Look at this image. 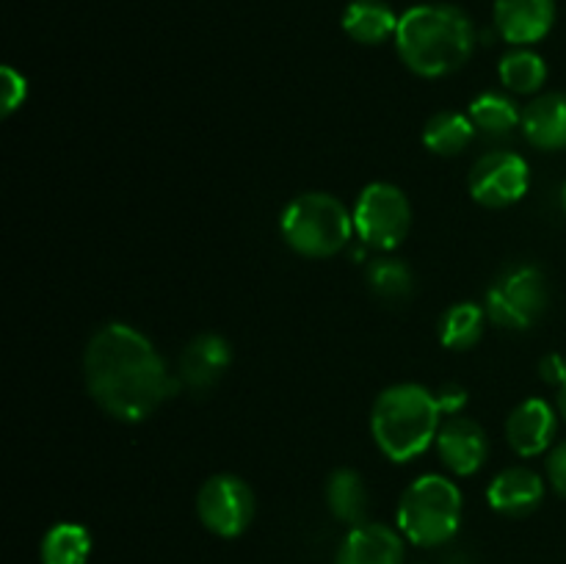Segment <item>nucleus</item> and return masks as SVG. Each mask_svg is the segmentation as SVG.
<instances>
[{
	"label": "nucleus",
	"mask_w": 566,
	"mask_h": 564,
	"mask_svg": "<svg viewBox=\"0 0 566 564\" xmlns=\"http://www.w3.org/2000/svg\"><path fill=\"white\" fill-rule=\"evenodd\" d=\"M42 564H86L92 534L81 523H55L42 536Z\"/></svg>",
	"instance_id": "23"
},
{
	"label": "nucleus",
	"mask_w": 566,
	"mask_h": 564,
	"mask_svg": "<svg viewBox=\"0 0 566 564\" xmlns=\"http://www.w3.org/2000/svg\"><path fill=\"white\" fill-rule=\"evenodd\" d=\"M547 302H551L547 276L536 265L523 263L506 269L492 282L484 299V310L495 326L523 332L542 318Z\"/></svg>",
	"instance_id": "6"
},
{
	"label": "nucleus",
	"mask_w": 566,
	"mask_h": 564,
	"mask_svg": "<svg viewBox=\"0 0 566 564\" xmlns=\"http://www.w3.org/2000/svg\"><path fill=\"white\" fill-rule=\"evenodd\" d=\"M545 470H547V481L553 484V490H556L558 495L566 498V442H562V446H556L551 453H547Z\"/></svg>",
	"instance_id": "27"
},
{
	"label": "nucleus",
	"mask_w": 566,
	"mask_h": 564,
	"mask_svg": "<svg viewBox=\"0 0 566 564\" xmlns=\"http://www.w3.org/2000/svg\"><path fill=\"white\" fill-rule=\"evenodd\" d=\"M230 363L232 346L227 343V337L216 335V332H202L182 348L177 379H180V387H188L191 393H208L224 379Z\"/></svg>",
	"instance_id": "10"
},
{
	"label": "nucleus",
	"mask_w": 566,
	"mask_h": 564,
	"mask_svg": "<svg viewBox=\"0 0 566 564\" xmlns=\"http://www.w3.org/2000/svg\"><path fill=\"white\" fill-rule=\"evenodd\" d=\"M326 506L335 514L340 523L346 525H363L368 523V509H370V495L365 479L354 468H337L332 470L329 479L324 487Z\"/></svg>",
	"instance_id": "17"
},
{
	"label": "nucleus",
	"mask_w": 566,
	"mask_h": 564,
	"mask_svg": "<svg viewBox=\"0 0 566 564\" xmlns=\"http://www.w3.org/2000/svg\"><path fill=\"white\" fill-rule=\"evenodd\" d=\"M490 321L484 304L479 302H457L442 313L440 318V341L451 352H468L484 337V326Z\"/></svg>",
	"instance_id": "21"
},
{
	"label": "nucleus",
	"mask_w": 566,
	"mask_h": 564,
	"mask_svg": "<svg viewBox=\"0 0 566 564\" xmlns=\"http://www.w3.org/2000/svg\"><path fill=\"white\" fill-rule=\"evenodd\" d=\"M558 409L545 398H525L512 409L506 420V440L520 457H539L551 451L558 429Z\"/></svg>",
	"instance_id": "12"
},
{
	"label": "nucleus",
	"mask_w": 566,
	"mask_h": 564,
	"mask_svg": "<svg viewBox=\"0 0 566 564\" xmlns=\"http://www.w3.org/2000/svg\"><path fill=\"white\" fill-rule=\"evenodd\" d=\"M528 186V160L512 149H495V153L481 155L468 175V188L475 202L492 210L520 202Z\"/></svg>",
	"instance_id": "9"
},
{
	"label": "nucleus",
	"mask_w": 566,
	"mask_h": 564,
	"mask_svg": "<svg viewBox=\"0 0 566 564\" xmlns=\"http://www.w3.org/2000/svg\"><path fill=\"white\" fill-rule=\"evenodd\" d=\"M539 376L553 387H564L566 385V359L562 354H545L539 363Z\"/></svg>",
	"instance_id": "28"
},
{
	"label": "nucleus",
	"mask_w": 566,
	"mask_h": 564,
	"mask_svg": "<svg viewBox=\"0 0 566 564\" xmlns=\"http://www.w3.org/2000/svg\"><path fill=\"white\" fill-rule=\"evenodd\" d=\"M197 514L210 534L235 540L252 525L254 492L241 476L216 473L199 487Z\"/></svg>",
	"instance_id": "8"
},
{
	"label": "nucleus",
	"mask_w": 566,
	"mask_h": 564,
	"mask_svg": "<svg viewBox=\"0 0 566 564\" xmlns=\"http://www.w3.org/2000/svg\"><path fill=\"white\" fill-rule=\"evenodd\" d=\"M501 83L514 94H534L545 86L547 64L539 53L528 48H517L506 53L497 64Z\"/></svg>",
	"instance_id": "24"
},
{
	"label": "nucleus",
	"mask_w": 566,
	"mask_h": 564,
	"mask_svg": "<svg viewBox=\"0 0 566 564\" xmlns=\"http://www.w3.org/2000/svg\"><path fill=\"white\" fill-rule=\"evenodd\" d=\"M523 136L545 153L566 149V92H547L523 108Z\"/></svg>",
	"instance_id": "16"
},
{
	"label": "nucleus",
	"mask_w": 566,
	"mask_h": 564,
	"mask_svg": "<svg viewBox=\"0 0 566 564\" xmlns=\"http://www.w3.org/2000/svg\"><path fill=\"white\" fill-rule=\"evenodd\" d=\"M335 564H403V534L385 523L354 525L337 547Z\"/></svg>",
	"instance_id": "15"
},
{
	"label": "nucleus",
	"mask_w": 566,
	"mask_h": 564,
	"mask_svg": "<svg viewBox=\"0 0 566 564\" xmlns=\"http://www.w3.org/2000/svg\"><path fill=\"white\" fill-rule=\"evenodd\" d=\"M486 501L497 514L506 518H525L536 512L545 501V481L536 470L514 464V468L501 470L486 487Z\"/></svg>",
	"instance_id": "14"
},
{
	"label": "nucleus",
	"mask_w": 566,
	"mask_h": 564,
	"mask_svg": "<svg viewBox=\"0 0 566 564\" xmlns=\"http://www.w3.org/2000/svg\"><path fill=\"white\" fill-rule=\"evenodd\" d=\"M556 409H558V415H562V418L566 420V385L562 387V390H558V401H556Z\"/></svg>",
	"instance_id": "29"
},
{
	"label": "nucleus",
	"mask_w": 566,
	"mask_h": 564,
	"mask_svg": "<svg viewBox=\"0 0 566 564\" xmlns=\"http://www.w3.org/2000/svg\"><path fill=\"white\" fill-rule=\"evenodd\" d=\"M0 81H3V116H9L11 111H17L25 103L28 83L25 77L17 70H11V66H3V70H0Z\"/></svg>",
	"instance_id": "25"
},
{
	"label": "nucleus",
	"mask_w": 566,
	"mask_h": 564,
	"mask_svg": "<svg viewBox=\"0 0 566 564\" xmlns=\"http://www.w3.org/2000/svg\"><path fill=\"white\" fill-rule=\"evenodd\" d=\"M470 122L475 133L486 138H506L523 125V111L517 108L512 97L501 92H484L470 103Z\"/></svg>",
	"instance_id": "19"
},
{
	"label": "nucleus",
	"mask_w": 566,
	"mask_h": 564,
	"mask_svg": "<svg viewBox=\"0 0 566 564\" xmlns=\"http://www.w3.org/2000/svg\"><path fill=\"white\" fill-rule=\"evenodd\" d=\"M412 227L407 194L392 182H368L354 205V232L363 247L390 252L401 247Z\"/></svg>",
	"instance_id": "7"
},
{
	"label": "nucleus",
	"mask_w": 566,
	"mask_h": 564,
	"mask_svg": "<svg viewBox=\"0 0 566 564\" xmlns=\"http://www.w3.org/2000/svg\"><path fill=\"white\" fill-rule=\"evenodd\" d=\"M462 490L440 473H426L398 501V531L418 547H440L462 525Z\"/></svg>",
	"instance_id": "5"
},
{
	"label": "nucleus",
	"mask_w": 566,
	"mask_h": 564,
	"mask_svg": "<svg viewBox=\"0 0 566 564\" xmlns=\"http://www.w3.org/2000/svg\"><path fill=\"white\" fill-rule=\"evenodd\" d=\"M475 136L479 133H475L473 122L462 111H440L423 127L426 149L434 155H442V158H453L462 149H468Z\"/></svg>",
	"instance_id": "20"
},
{
	"label": "nucleus",
	"mask_w": 566,
	"mask_h": 564,
	"mask_svg": "<svg viewBox=\"0 0 566 564\" xmlns=\"http://www.w3.org/2000/svg\"><path fill=\"white\" fill-rule=\"evenodd\" d=\"M556 22V0H495V28L509 44L542 42Z\"/></svg>",
	"instance_id": "13"
},
{
	"label": "nucleus",
	"mask_w": 566,
	"mask_h": 564,
	"mask_svg": "<svg viewBox=\"0 0 566 564\" xmlns=\"http://www.w3.org/2000/svg\"><path fill=\"white\" fill-rule=\"evenodd\" d=\"M280 230L293 252L324 260L348 247L354 236V213L332 194L307 191L285 205Z\"/></svg>",
	"instance_id": "4"
},
{
	"label": "nucleus",
	"mask_w": 566,
	"mask_h": 564,
	"mask_svg": "<svg viewBox=\"0 0 566 564\" xmlns=\"http://www.w3.org/2000/svg\"><path fill=\"white\" fill-rule=\"evenodd\" d=\"M442 409L423 385L401 382L379 393L370 412V435L390 462H409L437 440Z\"/></svg>",
	"instance_id": "3"
},
{
	"label": "nucleus",
	"mask_w": 566,
	"mask_h": 564,
	"mask_svg": "<svg viewBox=\"0 0 566 564\" xmlns=\"http://www.w3.org/2000/svg\"><path fill=\"white\" fill-rule=\"evenodd\" d=\"M475 48V28L462 9L448 3L412 6L401 14L396 50L420 77H446L462 70Z\"/></svg>",
	"instance_id": "2"
},
{
	"label": "nucleus",
	"mask_w": 566,
	"mask_h": 564,
	"mask_svg": "<svg viewBox=\"0 0 566 564\" xmlns=\"http://www.w3.org/2000/svg\"><path fill=\"white\" fill-rule=\"evenodd\" d=\"M562 208H564V213H566V182H564V188H562Z\"/></svg>",
	"instance_id": "30"
},
{
	"label": "nucleus",
	"mask_w": 566,
	"mask_h": 564,
	"mask_svg": "<svg viewBox=\"0 0 566 564\" xmlns=\"http://www.w3.org/2000/svg\"><path fill=\"white\" fill-rule=\"evenodd\" d=\"M434 396H437V404H440V409L446 418H451V415H462V409L468 407V398H470L468 387L457 385V382H446V385H442Z\"/></svg>",
	"instance_id": "26"
},
{
	"label": "nucleus",
	"mask_w": 566,
	"mask_h": 564,
	"mask_svg": "<svg viewBox=\"0 0 566 564\" xmlns=\"http://www.w3.org/2000/svg\"><path fill=\"white\" fill-rule=\"evenodd\" d=\"M83 379L94 404L122 424H142L180 390V379L149 337L119 321L99 326L88 337Z\"/></svg>",
	"instance_id": "1"
},
{
	"label": "nucleus",
	"mask_w": 566,
	"mask_h": 564,
	"mask_svg": "<svg viewBox=\"0 0 566 564\" xmlns=\"http://www.w3.org/2000/svg\"><path fill=\"white\" fill-rule=\"evenodd\" d=\"M370 293L387 304H403L415 293V274L403 260L374 258L365 271Z\"/></svg>",
	"instance_id": "22"
},
{
	"label": "nucleus",
	"mask_w": 566,
	"mask_h": 564,
	"mask_svg": "<svg viewBox=\"0 0 566 564\" xmlns=\"http://www.w3.org/2000/svg\"><path fill=\"white\" fill-rule=\"evenodd\" d=\"M401 17L385 0H352L343 11V31L359 44H381L396 39Z\"/></svg>",
	"instance_id": "18"
},
{
	"label": "nucleus",
	"mask_w": 566,
	"mask_h": 564,
	"mask_svg": "<svg viewBox=\"0 0 566 564\" xmlns=\"http://www.w3.org/2000/svg\"><path fill=\"white\" fill-rule=\"evenodd\" d=\"M434 442L442 464L457 476L479 473L481 464L486 462V453H490L484 429L464 415H451V418L442 420Z\"/></svg>",
	"instance_id": "11"
}]
</instances>
